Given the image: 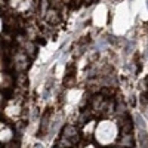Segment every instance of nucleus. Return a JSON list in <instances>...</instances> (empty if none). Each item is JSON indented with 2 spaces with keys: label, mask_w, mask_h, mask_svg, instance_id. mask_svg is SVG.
<instances>
[{
  "label": "nucleus",
  "mask_w": 148,
  "mask_h": 148,
  "mask_svg": "<svg viewBox=\"0 0 148 148\" xmlns=\"http://www.w3.org/2000/svg\"><path fill=\"white\" fill-rule=\"evenodd\" d=\"M0 102H2V98H0Z\"/></svg>",
  "instance_id": "0eeeda50"
},
{
  "label": "nucleus",
  "mask_w": 148,
  "mask_h": 148,
  "mask_svg": "<svg viewBox=\"0 0 148 148\" xmlns=\"http://www.w3.org/2000/svg\"><path fill=\"white\" fill-rule=\"evenodd\" d=\"M135 120H136V126H138L139 129H145V126H144V120H142V117H141L139 114H135Z\"/></svg>",
  "instance_id": "39448f33"
},
{
  "label": "nucleus",
  "mask_w": 148,
  "mask_h": 148,
  "mask_svg": "<svg viewBox=\"0 0 148 148\" xmlns=\"http://www.w3.org/2000/svg\"><path fill=\"white\" fill-rule=\"evenodd\" d=\"M138 142H139L141 148H147L148 147V136H147V130L145 129H138Z\"/></svg>",
  "instance_id": "20e7f679"
},
{
  "label": "nucleus",
  "mask_w": 148,
  "mask_h": 148,
  "mask_svg": "<svg viewBox=\"0 0 148 148\" xmlns=\"http://www.w3.org/2000/svg\"><path fill=\"white\" fill-rule=\"evenodd\" d=\"M49 119H51V111H46V113L43 114L42 123H40V136H43V135L47 132V127H49V125H51Z\"/></svg>",
  "instance_id": "7ed1b4c3"
},
{
  "label": "nucleus",
  "mask_w": 148,
  "mask_h": 148,
  "mask_svg": "<svg viewBox=\"0 0 148 148\" xmlns=\"http://www.w3.org/2000/svg\"><path fill=\"white\" fill-rule=\"evenodd\" d=\"M9 3L16 12H25L31 8L33 0H9Z\"/></svg>",
  "instance_id": "f03ea898"
},
{
  "label": "nucleus",
  "mask_w": 148,
  "mask_h": 148,
  "mask_svg": "<svg viewBox=\"0 0 148 148\" xmlns=\"http://www.w3.org/2000/svg\"><path fill=\"white\" fill-rule=\"evenodd\" d=\"M2 28H3V19L0 16V33H2Z\"/></svg>",
  "instance_id": "423d86ee"
},
{
  "label": "nucleus",
  "mask_w": 148,
  "mask_h": 148,
  "mask_svg": "<svg viewBox=\"0 0 148 148\" xmlns=\"http://www.w3.org/2000/svg\"><path fill=\"white\" fill-rule=\"evenodd\" d=\"M116 136V126L114 123H111L108 120L99 123V126L96 127V139L101 144H107L110 141H113Z\"/></svg>",
  "instance_id": "f257e3e1"
}]
</instances>
